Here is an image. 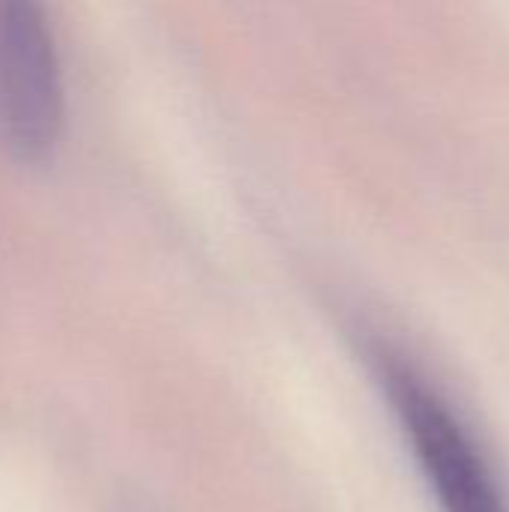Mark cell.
<instances>
[{
    "label": "cell",
    "mask_w": 509,
    "mask_h": 512,
    "mask_svg": "<svg viewBox=\"0 0 509 512\" xmlns=\"http://www.w3.org/2000/svg\"><path fill=\"white\" fill-rule=\"evenodd\" d=\"M378 375L441 512H509L492 459L453 402L396 354L378 357Z\"/></svg>",
    "instance_id": "obj_1"
},
{
    "label": "cell",
    "mask_w": 509,
    "mask_h": 512,
    "mask_svg": "<svg viewBox=\"0 0 509 512\" xmlns=\"http://www.w3.org/2000/svg\"><path fill=\"white\" fill-rule=\"evenodd\" d=\"M63 129V81L42 0H0V144L42 162Z\"/></svg>",
    "instance_id": "obj_2"
}]
</instances>
